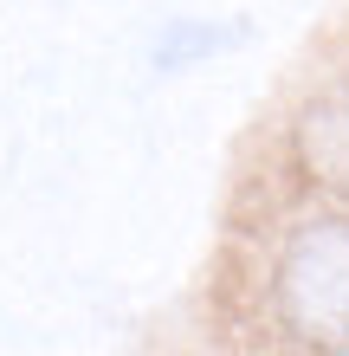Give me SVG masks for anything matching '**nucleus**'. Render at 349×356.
I'll use <instances>...</instances> for the list:
<instances>
[{"mask_svg":"<svg viewBox=\"0 0 349 356\" xmlns=\"http://www.w3.org/2000/svg\"><path fill=\"white\" fill-rule=\"evenodd\" d=\"M239 26H214V19H175L169 33L155 39V65L162 72H181V65H194V58H214V52H227L239 46Z\"/></svg>","mask_w":349,"mask_h":356,"instance_id":"3","label":"nucleus"},{"mask_svg":"<svg viewBox=\"0 0 349 356\" xmlns=\"http://www.w3.org/2000/svg\"><path fill=\"white\" fill-rule=\"evenodd\" d=\"M278 324L323 356H349V220H304L272 272Z\"/></svg>","mask_w":349,"mask_h":356,"instance_id":"1","label":"nucleus"},{"mask_svg":"<svg viewBox=\"0 0 349 356\" xmlns=\"http://www.w3.org/2000/svg\"><path fill=\"white\" fill-rule=\"evenodd\" d=\"M304 162H311V175H323L330 188H349V91L343 97H323L311 104V117H304Z\"/></svg>","mask_w":349,"mask_h":356,"instance_id":"2","label":"nucleus"}]
</instances>
